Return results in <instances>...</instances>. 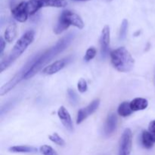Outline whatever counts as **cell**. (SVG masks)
<instances>
[{
	"label": "cell",
	"mask_w": 155,
	"mask_h": 155,
	"mask_svg": "<svg viewBox=\"0 0 155 155\" xmlns=\"http://www.w3.org/2000/svg\"><path fill=\"white\" fill-rule=\"evenodd\" d=\"M117 113L120 116L124 117H127L130 116L133 113V110L130 107V102L124 101L123 103H121L119 107H118Z\"/></svg>",
	"instance_id": "obj_17"
},
{
	"label": "cell",
	"mask_w": 155,
	"mask_h": 155,
	"mask_svg": "<svg viewBox=\"0 0 155 155\" xmlns=\"http://www.w3.org/2000/svg\"><path fill=\"white\" fill-rule=\"evenodd\" d=\"M148 132L155 142V120H152L150 122L149 126H148Z\"/></svg>",
	"instance_id": "obj_24"
},
{
	"label": "cell",
	"mask_w": 155,
	"mask_h": 155,
	"mask_svg": "<svg viewBox=\"0 0 155 155\" xmlns=\"http://www.w3.org/2000/svg\"><path fill=\"white\" fill-rule=\"evenodd\" d=\"M155 142L152 136L149 133V132L145 131L142 132V144L143 145L144 148H147V149H150L154 146Z\"/></svg>",
	"instance_id": "obj_15"
},
{
	"label": "cell",
	"mask_w": 155,
	"mask_h": 155,
	"mask_svg": "<svg viewBox=\"0 0 155 155\" xmlns=\"http://www.w3.org/2000/svg\"><path fill=\"white\" fill-rule=\"evenodd\" d=\"M68 61H69V58H68L62 59V60H59L54 62L51 64L45 67L42 71V74H45V75H52V74H56L58 71H61L66 66Z\"/></svg>",
	"instance_id": "obj_10"
},
{
	"label": "cell",
	"mask_w": 155,
	"mask_h": 155,
	"mask_svg": "<svg viewBox=\"0 0 155 155\" xmlns=\"http://www.w3.org/2000/svg\"><path fill=\"white\" fill-rule=\"evenodd\" d=\"M104 1H106V2H111V1H113V0H104Z\"/></svg>",
	"instance_id": "obj_27"
},
{
	"label": "cell",
	"mask_w": 155,
	"mask_h": 155,
	"mask_svg": "<svg viewBox=\"0 0 155 155\" xmlns=\"http://www.w3.org/2000/svg\"><path fill=\"white\" fill-rule=\"evenodd\" d=\"M117 127V117L115 114L111 113L107 116L104 127V133L106 136L113 134Z\"/></svg>",
	"instance_id": "obj_12"
},
{
	"label": "cell",
	"mask_w": 155,
	"mask_h": 155,
	"mask_svg": "<svg viewBox=\"0 0 155 155\" xmlns=\"http://www.w3.org/2000/svg\"><path fill=\"white\" fill-rule=\"evenodd\" d=\"M39 150H40V152L43 155H58L57 152L49 145H42V146L40 147Z\"/></svg>",
	"instance_id": "obj_20"
},
{
	"label": "cell",
	"mask_w": 155,
	"mask_h": 155,
	"mask_svg": "<svg viewBox=\"0 0 155 155\" xmlns=\"http://www.w3.org/2000/svg\"><path fill=\"white\" fill-rule=\"evenodd\" d=\"M12 15L18 22H25L29 16V12L27 10V2L22 1L15 6L12 9Z\"/></svg>",
	"instance_id": "obj_7"
},
{
	"label": "cell",
	"mask_w": 155,
	"mask_h": 155,
	"mask_svg": "<svg viewBox=\"0 0 155 155\" xmlns=\"http://www.w3.org/2000/svg\"><path fill=\"white\" fill-rule=\"evenodd\" d=\"M5 44L6 41L5 40V39H3V37L0 38V48H1V56L3 55V52H4L5 48Z\"/></svg>",
	"instance_id": "obj_25"
},
{
	"label": "cell",
	"mask_w": 155,
	"mask_h": 155,
	"mask_svg": "<svg viewBox=\"0 0 155 155\" xmlns=\"http://www.w3.org/2000/svg\"><path fill=\"white\" fill-rule=\"evenodd\" d=\"M58 115L59 119L61 120L62 124L64 126L65 128L69 130V131L72 132L74 130L72 119H71L69 112L68 111V110L64 106L59 107L58 110Z\"/></svg>",
	"instance_id": "obj_11"
},
{
	"label": "cell",
	"mask_w": 155,
	"mask_h": 155,
	"mask_svg": "<svg viewBox=\"0 0 155 155\" xmlns=\"http://www.w3.org/2000/svg\"><path fill=\"white\" fill-rule=\"evenodd\" d=\"M34 37L35 32L33 30H28L20 38L19 40L16 42L14 48L10 51V53L3 60H2L1 64H0L1 72H3L5 70L7 69L13 62H15L23 54V52L27 49V47L34 40Z\"/></svg>",
	"instance_id": "obj_2"
},
{
	"label": "cell",
	"mask_w": 155,
	"mask_h": 155,
	"mask_svg": "<svg viewBox=\"0 0 155 155\" xmlns=\"http://www.w3.org/2000/svg\"><path fill=\"white\" fill-rule=\"evenodd\" d=\"M77 88H78L79 92H81V93H84L85 92L87 91V83L84 79H80V81L78 82V84H77Z\"/></svg>",
	"instance_id": "obj_23"
},
{
	"label": "cell",
	"mask_w": 155,
	"mask_h": 155,
	"mask_svg": "<svg viewBox=\"0 0 155 155\" xmlns=\"http://www.w3.org/2000/svg\"><path fill=\"white\" fill-rule=\"evenodd\" d=\"M17 33H18V28L15 23H12L8 27L6 28L5 31L4 33L5 40L8 42H13L17 36Z\"/></svg>",
	"instance_id": "obj_14"
},
{
	"label": "cell",
	"mask_w": 155,
	"mask_h": 155,
	"mask_svg": "<svg viewBox=\"0 0 155 155\" xmlns=\"http://www.w3.org/2000/svg\"><path fill=\"white\" fill-rule=\"evenodd\" d=\"M112 65L120 72H129L133 69L135 61L125 47H120L110 52Z\"/></svg>",
	"instance_id": "obj_3"
},
{
	"label": "cell",
	"mask_w": 155,
	"mask_h": 155,
	"mask_svg": "<svg viewBox=\"0 0 155 155\" xmlns=\"http://www.w3.org/2000/svg\"><path fill=\"white\" fill-rule=\"evenodd\" d=\"M9 151L13 153H35L37 151V149L34 147L28 145H17L11 147Z\"/></svg>",
	"instance_id": "obj_16"
},
{
	"label": "cell",
	"mask_w": 155,
	"mask_h": 155,
	"mask_svg": "<svg viewBox=\"0 0 155 155\" xmlns=\"http://www.w3.org/2000/svg\"><path fill=\"white\" fill-rule=\"evenodd\" d=\"M71 25L79 29H83L84 27V23L80 15L77 13L70 10H64L54 27V33L56 34H60L65 31Z\"/></svg>",
	"instance_id": "obj_4"
},
{
	"label": "cell",
	"mask_w": 155,
	"mask_h": 155,
	"mask_svg": "<svg viewBox=\"0 0 155 155\" xmlns=\"http://www.w3.org/2000/svg\"><path fill=\"white\" fill-rule=\"evenodd\" d=\"M68 95L71 104H77V101H78V95H77V94L76 93L75 91L73 90V89H69L68 91Z\"/></svg>",
	"instance_id": "obj_22"
},
{
	"label": "cell",
	"mask_w": 155,
	"mask_h": 155,
	"mask_svg": "<svg viewBox=\"0 0 155 155\" xmlns=\"http://www.w3.org/2000/svg\"><path fill=\"white\" fill-rule=\"evenodd\" d=\"M48 138H49V139L51 141V142H54V144H56V145H58L63 146V145L65 144L64 140V139L56 133H54L51 135H50V136H48Z\"/></svg>",
	"instance_id": "obj_18"
},
{
	"label": "cell",
	"mask_w": 155,
	"mask_h": 155,
	"mask_svg": "<svg viewBox=\"0 0 155 155\" xmlns=\"http://www.w3.org/2000/svg\"><path fill=\"white\" fill-rule=\"evenodd\" d=\"M72 1H74V2H88V1H90V0H72Z\"/></svg>",
	"instance_id": "obj_26"
},
{
	"label": "cell",
	"mask_w": 155,
	"mask_h": 155,
	"mask_svg": "<svg viewBox=\"0 0 155 155\" xmlns=\"http://www.w3.org/2000/svg\"><path fill=\"white\" fill-rule=\"evenodd\" d=\"M128 21L127 19H124L122 21V24L120 26V39H124L127 36V30H128Z\"/></svg>",
	"instance_id": "obj_19"
},
{
	"label": "cell",
	"mask_w": 155,
	"mask_h": 155,
	"mask_svg": "<svg viewBox=\"0 0 155 155\" xmlns=\"http://www.w3.org/2000/svg\"><path fill=\"white\" fill-rule=\"evenodd\" d=\"M148 100L143 98H134L133 101H130V107L133 111H138V110H145L148 107Z\"/></svg>",
	"instance_id": "obj_13"
},
{
	"label": "cell",
	"mask_w": 155,
	"mask_h": 155,
	"mask_svg": "<svg viewBox=\"0 0 155 155\" xmlns=\"http://www.w3.org/2000/svg\"><path fill=\"white\" fill-rule=\"evenodd\" d=\"M97 54V50L95 47H90L87 49L86 52V55L84 57V60L86 61H89L95 57Z\"/></svg>",
	"instance_id": "obj_21"
},
{
	"label": "cell",
	"mask_w": 155,
	"mask_h": 155,
	"mask_svg": "<svg viewBox=\"0 0 155 155\" xmlns=\"http://www.w3.org/2000/svg\"><path fill=\"white\" fill-rule=\"evenodd\" d=\"M68 5L66 0H28L27 10L29 15L36 14L40 8L44 7L64 8Z\"/></svg>",
	"instance_id": "obj_5"
},
{
	"label": "cell",
	"mask_w": 155,
	"mask_h": 155,
	"mask_svg": "<svg viewBox=\"0 0 155 155\" xmlns=\"http://www.w3.org/2000/svg\"><path fill=\"white\" fill-rule=\"evenodd\" d=\"M110 32L109 26L106 25L101 31L100 37V46H101V56L102 58H105L108 54L109 45H110Z\"/></svg>",
	"instance_id": "obj_9"
},
{
	"label": "cell",
	"mask_w": 155,
	"mask_h": 155,
	"mask_svg": "<svg viewBox=\"0 0 155 155\" xmlns=\"http://www.w3.org/2000/svg\"><path fill=\"white\" fill-rule=\"evenodd\" d=\"M75 33H69L66 36L59 39L55 45L42 53L35 54V61L31 69L26 74L24 80L32 78L34 77L40 70H42L47 64L49 63L53 58L58 55L60 53L64 51L71 44L75 38Z\"/></svg>",
	"instance_id": "obj_1"
},
{
	"label": "cell",
	"mask_w": 155,
	"mask_h": 155,
	"mask_svg": "<svg viewBox=\"0 0 155 155\" xmlns=\"http://www.w3.org/2000/svg\"><path fill=\"white\" fill-rule=\"evenodd\" d=\"M133 143V134L130 129H126L120 138L118 155H130Z\"/></svg>",
	"instance_id": "obj_6"
},
{
	"label": "cell",
	"mask_w": 155,
	"mask_h": 155,
	"mask_svg": "<svg viewBox=\"0 0 155 155\" xmlns=\"http://www.w3.org/2000/svg\"><path fill=\"white\" fill-rule=\"evenodd\" d=\"M100 104V100L95 99L92 102H91L87 107H84V108L80 109L77 114V124H80L83 122V120L86 119L88 117L92 115L95 110L98 108Z\"/></svg>",
	"instance_id": "obj_8"
}]
</instances>
